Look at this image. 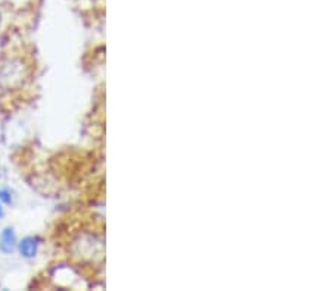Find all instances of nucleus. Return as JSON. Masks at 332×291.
Wrapping results in <instances>:
<instances>
[{
  "label": "nucleus",
  "instance_id": "obj_4",
  "mask_svg": "<svg viewBox=\"0 0 332 291\" xmlns=\"http://www.w3.org/2000/svg\"><path fill=\"white\" fill-rule=\"evenodd\" d=\"M5 216V210H3V206H2V202H0V218Z\"/></svg>",
  "mask_w": 332,
  "mask_h": 291
},
{
  "label": "nucleus",
  "instance_id": "obj_2",
  "mask_svg": "<svg viewBox=\"0 0 332 291\" xmlns=\"http://www.w3.org/2000/svg\"><path fill=\"white\" fill-rule=\"evenodd\" d=\"M18 248L21 256L27 259L34 258L39 250V240L36 237H25L18 243Z\"/></svg>",
  "mask_w": 332,
  "mask_h": 291
},
{
  "label": "nucleus",
  "instance_id": "obj_3",
  "mask_svg": "<svg viewBox=\"0 0 332 291\" xmlns=\"http://www.w3.org/2000/svg\"><path fill=\"white\" fill-rule=\"evenodd\" d=\"M0 202L5 205H11L12 203V194L8 188H0Z\"/></svg>",
  "mask_w": 332,
  "mask_h": 291
},
{
  "label": "nucleus",
  "instance_id": "obj_1",
  "mask_svg": "<svg viewBox=\"0 0 332 291\" xmlns=\"http://www.w3.org/2000/svg\"><path fill=\"white\" fill-rule=\"evenodd\" d=\"M16 247V237H15V231L13 228L8 226L2 231L0 234V251L3 255H9Z\"/></svg>",
  "mask_w": 332,
  "mask_h": 291
}]
</instances>
